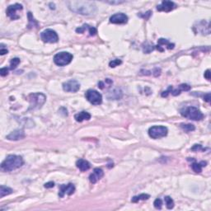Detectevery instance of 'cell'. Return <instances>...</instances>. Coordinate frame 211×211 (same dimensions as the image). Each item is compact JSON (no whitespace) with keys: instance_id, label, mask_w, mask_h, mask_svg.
I'll return each mask as SVG.
<instances>
[{"instance_id":"18","label":"cell","mask_w":211,"mask_h":211,"mask_svg":"<svg viewBox=\"0 0 211 211\" xmlns=\"http://www.w3.org/2000/svg\"><path fill=\"white\" fill-rule=\"evenodd\" d=\"M206 166V162H193L192 164H191V168L192 170L194 171L195 172H196V173H200V172H201V171H202V167H205Z\"/></svg>"},{"instance_id":"25","label":"cell","mask_w":211,"mask_h":211,"mask_svg":"<svg viewBox=\"0 0 211 211\" xmlns=\"http://www.w3.org/2000/svg\"><path fill=\"white\" fill-rule=\"evenodd\" d=\"M28 19H29V24H28V27H29V28L32 27V26H37V21L34 19L33 16L31 15V13H28Z\"/></svg>"},{"instance_id":"35","label":"cell","mask_w":211,"mask_h":211,"mask_svg":"<svg viewBox=\"0 0 211 211\" xmlns=\"http://www.w3.org/2000/svg\"><path fill=\"white\" fill-rule=\"evenodd\" d=\"M153 74L155 76V77H157V76H159V75L161 74V69H158V68H156L153 71Z\"/></svg>"},{"instance_id":"21","label":"cell","mask_w":211,"mask_h":211,"mask_svg":"<svg viewBox=\"0 0 211 211\" xmlns=\"http://www.w3.org/2000/svg\"><path fill=\"white\" fill-rule=\"evenodd\" d=\"M149 198H150V195L148 194H140L136 196H134L131 200V201L133 203H137L139 202V200H146Z\"/></svg>"},{"instance_id":"9","label":"cell","mask_w":211,"mask_h":211,"mask_svg":"<svg viewBox=\"0 0 211 211\" xmlns=\"http://www.w3.org/2000/svg\"><path fill=\"white\" fill-rule=\"evenodd\" d=\"M22 5L19 4H15L10 5L9 6V8L7 9L6 13H7V16L12 19V20H17L20 18V15L17 13L18 11L22 10Z\"/></svg>"},{"instance_id":"24","label":"cell","mask_w":211,"mask_h":211,"mask_svg":"<svg viewBox=\"0 0 211 211\" xmlns=\"http://www.w3.org/2000/svg\"><path fill=\"white\" fill-rule=\"evenodd\" d=\"M21 62V60H20V59L19 58H13L11 59V61H10V69H16L17 67V65L20 64Z\"/></svg>"},{"instance_id":"7","label":"cell","mask_w":211,"mask_h":211,"mask_svg":"<svg viewBox=\"0 0 211 211\" xmlns=\"http://www.w3.org/2000/svg\"><path fill=\"white\" fill-rule=\"evenodd\" d=\"M85 97L86 99L92 103V105H100L102 102V94L96 90L89 89L85 92Z\"/></svg>"},{"instance_id":"12","label":"cell","mask_w":211,"mask_h":211,"mask_svg":"<svg viewBox=\"0 0 211 211\" xmlns=\"http://www.w3.org/2000/svg\"><path fill=\"white\" fill-rule=\"evenodd\" d=\"M177 5L174 4L172 1H162L161 4L157 5V10L159 12H165V13H168L172 11L174 9H176Z\"/></svg>"},{"instance_id":"6","label":"cell","mask_w":211,"mask_h":211,"mask_svg":"<svg viewBox=\"0 0 211 211\" xmlns=\"http://www.w3.org/2000/svg\"><path fill=\"white\" fill-rule=\"evenodd\" d=\"M168 129L165 126L162 125H155L150 127L149 129V135L152 139H157L162 137H165L167 134Z\"/></svg>"},{"instance_id":"2","label":"cell","mask_w":211,"mask_h":211,"mask_svg":"<svg viewBox=\"0 0 211 211\" xmlns=\"http://www.w3.org/2000/svg\"><path fill=\"white\" fill-rule=\"evenodd\" d=\"M24 161L21 156L18 155H9L1 164V169L4 172H12L21 167L23 165Z\"/></svg>"},{"instance_id":"1","label":"cell","mask_w":211,"mask_h":211,"mask_svg":"<svg viewBox=\"0 0 211 211\" xmlns=\"http://www.w3.org/2000/svg\"><path fill=\"white\" fill-rule=\"evenodd\" d=\"M72 12L81 15H93L97 12V6L92 1H68L66 3Z\"/></svg>"},{"instance_id":"20","label":"cell","mask_w":211,"mask_h":211,"mask_svg":"<svg viewBox=\"0 0 211 211\" xmlns=\"http://www.w3.org/2000/svg\"><path fill=\"white\" fill-rule=\"evenodd\" d=\"M157 46H167V49H169V50H172V49H173L174 48V44H172V43H170L167 39H159L158 40V41H157Z\"/></svg>"},{"instance_id":"27","label":"cell","mask_w":211,"mask_h":211,"mask_svg":"<svg viewBox=\"0 0 211 211\" xmlns=\"http://www.w3.org/2000/svg\"><path fill=\"white\" fill-rule=\"evenodd\" d=\"M162 200L160 199H156L155 200H154V202H153V205L154 207L157 209V210H161L162 209Z\"/></svg>"},{"instance_id":"33","label":"cell","mask_w":211,"mask_h":211,"mask_svg":"<svg viewBox=\"0 0 211 211\" xmlns=\"http://www.w3.org/2000/svg\"><path fill=\"white\" fill-rule=\"evenodd\" d=\"M172 88V86H170V87H168V89H167V91L163 92L162 93V97H167V95H168L170 92H171Z\"/></svg>"},{"instance_id":"11","label":"cell","mask_w":211,"mask_h":211,"mask_svg":"<svg viewBox=\"0 0 211 211\" xmlns=\"http://www.w3.org/2000/svg\"><path fill=\"white\" fill-rule=\"evenodd\" d=\"M75 186L74 184L69 183L68 185H61L59 186V197H64L65 195H71L74 193Z\"/></svg>"},{"instance_id":"23","label":"cell","mask_w":211,"mask_h":211,"mask_svg":"<svg viewBox=\"0 0 211 211\" xmlns=\"http://www.w3.org/2000/svg\"><path fill=\"white\" fill-rule=\"evenodd\" d=\"M164 200H165L167 208L168 210H172V209H173L174 201H173V200H172V199L171 198L170 196H165V198H164Z\"/></svg>"},{"instance_id":"4","label":"cell","mask_w":211,"mask_h":211,"mask_svg":"<svg viewBox=\"0 0 211 211\" xmlns=\"http://www.w3.org/2000/svg\"><path fill=\"white\" fill-rule=\"evenodd\" d=\"M180 112L182 116L192 120H201L204 118V115L202 112H200L198 108L195 107L182 108Z\"/></svg>"},{"instance_id":"5","label":"cell","mask_w":211,"mask_h":211,"mask_svg":"<svg viewBox=\"0 0 211 211\" xmlns=\"http://www.w3.org/2000/svg\"><path fill=\"white\" fill-rule=\"evenodd\" d=\"M74 58L73 54L69 52H59L54 56V62L58 66H65L70 64Z\"/></svg>"},{"instance_id":"17","label":"cell","mask_w":211,"mask_h":211,"mask_svg":"<svg viewBox=\"0 0 211 211\" xmlns=\"http://www.w3.org/2000/svg\"><path fill=\"white\" fill-rule=\"evenodd\" d=\"M74 119L78 122H82L83 120H89L91 119V115L87 112H81L75 115Z\"/></svg>"},{"instance_id":"30","label":"cell","mask_w":211,"mask_h":211,"mask_svg":"<svg viewBox=\"0 0 211 211\" xmlns=\"http://www.w3.org/2000/svg\"><path fill=\"white\" fill-rule=\"evenodd\" d=\"M10 69L9 68H7V67H5V68H2L1 69V70H0V74L2 77H4L6 75L9 74V70Z\"/></svg>"},{"instance_id":"29","label":"cell","mask_w":211,"mask_h":211,"mask_svg":"<svg viewBox=\"0 0 211 211\" xmlns=\"http://www.w3.org/2000/svg\"><path fill=\"white\" fill-rule=\"evenodd\" d=\"M179 88L181 89V91H189L190 89V86L188 85V84H186V83H183V84H181L179 85Z\"/></svg>"},{"instance_id":"19","label":"cell","mask_w":211,"mask_h":211,"mask_svg":"<svg viewBox=\"0 0 211 211\" xmlns=\"http://www.w3.org/2000/svg\"><path fill=\"white\" fill-rule=\"evenodd\" d=\"M13 192V189H11L10 187L5 186H0V198H3L6 195H9L12 194Z\"/></svg>"},{"instance_id":"3","label":"cell","mask_w":211,"mask_h":211,"mask_svg":"<svg viewBox=\"0 0 211 211\" xmlns=\"http://www.w3.org/2000/svg\"><path fill=\"white\" fill-rule=\"evenodd\" d=\"M27 100L30 102L28 111H34V110L40 109L45 104L46 101V97L43 93L36 92V93L29 94V96L27 97Z\"/></svg>"},{"instance_id":"39","label":"cell","mask_w":211,"mask_h":211,"mask_svg":"<svg viewBox=\"0 0 211 211\" xmlns=\"http://www.w3.org/2000/svg\"><path fill=\"white\" fill-rule=\"evenodd\" d=\"M104 86H105V85H104L103 82H99V83H98V87H99L101 89H103Z\"/></svg>"},{"instance_id":"38","label":"cell","mask_w":211,"mask_h":211,"mask_svg":"<svg viewBox=\"0 0 211 211\" xmlns=\"http://www.w3.org/2000/svg\"><path fill=\"white\" fill-rule=\"evenodd\" d=\"M8 50L7 49H4L3 47H1V50H0V54L1 55H4V54H8Z\"/></svg>"},{"instance_id":"14","label":"cell","mask_w":211,"mask_h":211,"mask_svg":"<svg viewBox=\"0 0 211 211\" xmlns=\"http://www.w3.org/2000/svg\"><path fill=\"white\" fill-rule=\"evenodd\" d=\"M25 136L26 134L24 130H22V129H15V130H13V132L10 133L9 135H7L6 139H8L9 140L17 141L24 139Z\"/></svg>"},{"instance_id":"32","label":"cell","mask_w":211,"mask_h":211,"mask_svg":"<svg viewBox=\"0 0 211 211\" xmlns=\"http://www.w3.org/2000/svg\"><path fill=\"white\" fill-rule=\"evenodd\" d=\"M191 150L197 152V151H200V150H204V149H203L202 146L200 144H195L194 146L191 148Z\"/></svg>"},{"instance_id":"16","label":"cell","mask_w":211,"mask_h":211,"mask_svg":"<svg viewBox=\"0 0 211 211\" xmlns=\"http://www.w3.org/2000/svg\"><path fill=\"white\" fill-rule=\"evenodd\" d=\"M76 166L82 172H86V171H87L91 167L90 162L87 161V160H84V159H79V160H78V161L76 162Z\"/></svg>"},{"instance_id":"34","label":"cell","mask_w":211,"mask_h":211,"mask_svg":"<svg viewBox=\"0 0 211 211\" xmlns=\"http://www.w3.org/2000/svg\"><path fill=\"white\" fill-rule=\"evenodd\" d=\"M204 76H205V78L207 79V80H210V69H207L205 72V74H204Z\"/></svg>"},{"instance_id":"28","label":"cell","mask_w":211,"mask_h":211,"mask_svg":"<svg viewBox=\"0 0 211 211\" xmlns=\"http://www.w3.org/2000/svg\"><path fill=\"white\" fill-rule=\"evenodd\" d=\"M87 28L88 30V31H89V35L90 36H95L96 34L97 33V31L95 27H93V26H88L87 24Z\"/></svg>"},{"instance_id":"22","label":"cell","mask_w":211,"mask_h":211,"mask_svg":"<svg viewBox=\"0 0 211 211\" xmlns=\"http://www.w3.org/2000/svg\"><path fill=\"white\" fill-rule=\"evenodd\" d=\"M180 126H181V128L186 133H189V132H191V131H194L195 127L194 124H184V123H182V124H180Z\"/></svg>"},{"instance_id":"8","label":"cell","mask_w":211,"mask_h":211,"mask_svg":"<svg viewBox=\"0 0 211 211\" xmlns=\"http://www.w3.org/2000/svg\"><path fill=\"white\" fill-rule=\"evenodd\" d=\"M41 38L46 43H56L59 41L58 34L52 29H46L41 34Z\"/></svg>"},{"instance_id":"10","label":"cell","mask_w":211,"mask_h":211,"mask_svg":"<svg viewBox=\"0 0 211 211\" xmlns=\"http://www.w3.org/2000/svg\"><path fill=\"white\" fill-rule=\"evenodd\" d=\"M63 89L68 92H76L80 89V83L76 80L71 79L63 83Z\"/></svg>"},{"instance_id":"15","label":"cell","mask_w":211,"mask_h":211,"mask_svg":"<svg viewBox=\"0 0 211 211\" xmlns=\"http://www.w3.org/2000/svg\"><path fill=\"white\" fill-rule=\"evenodd\" d=\"M103 171L101 169V168H95V169L93 170V172H92V173L90 175V177H89V181H90L91 183H92V184H95L96 182L103 177Z\"/></svg>"},{"instance_id":"36","label":"cell","mask_w":211,"mask_h":211,"mask_svg":"<svg viewBox=\"0 0 211 211\" xmlns=\"http://www.w3.org/2000/svg\"><path fill=\"white\" fill-rule=\"evenodd\" d=\"M44 186H45V188H52L54 186V183L53 182H46V184L44 185Z\"/></svg>"},{"instance_id":"37","label":"cell","mask_w":211,"mask_h":211,"mask_svg":"<svg viewBox=\"0 0 211 211\" xmlns=\"http://www.w3.org/2000/svg\"><path fill=\"white\" fill-rule=\"evenodd\" d=\"M204 100L207 102H210V92L204 96Z\"/></svg>"},{"instance_id":"31","label":"cell","mask_w":211,"mask_h":211,"mask_svg":"<svg viewBox=\"0 0 211 211\" xmlns=\"http://www.w3.org/2000/svg\"><path fill=\"white\" fill-rule=\"evenodd\" d=\"M153 50V46H151V45H148L146 46L145 47H144V52L149 54V52H151L152 50Z\"/></svg>"},{"instance_id":"26","label":"cell","mask_w":211,"mask_h":211,"mask_svg":"<svg viewBox=\"0 0 211 211\" xmlns=\"http://www.w3.org/2000/svg\"><path fill=\"white\" fill-rule=\"evenodd\" d=\"M121 64H122V61L120 59H113V60H112L111 62L109 63V66L111 67V68H115L116 66H119Z\"/></svg>"},{"instance_id":"13","label":"cell","mask_w":211,"mask_h":211,"mask_svg":"<svg viewBox=\"0 0 211 211\" xmlns=\"http://www.w3.org/2000/svg\"><path fill=\"white\" fill-rule=\"evenodd\" d=\"M128 21V17L124 13H116L110 17V22L113 24H124Z\"/></svg>"}]
</instances>
